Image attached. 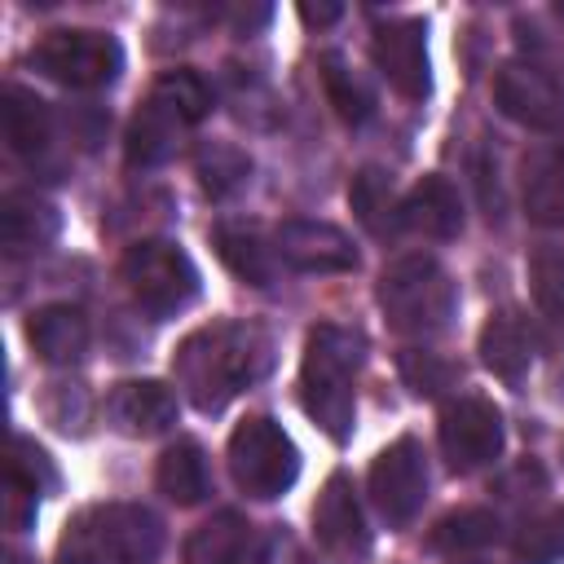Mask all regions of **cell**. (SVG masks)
Wrapping results in <instances>:
<instances>
[{
    "label": "cell",
    "mask_w": 564,
    "mask_h": 564,
    "mask_svg": "<svg viewBox=\"0 0 564 564\" xmlns=\"http://www.w3.org/2000/svg\"><path fill=\"white\" fill-rule=\"evenodd\" d=\"M269 366H273V339L251 322H212L185 335L172 357L176 383L203 414L225 410L238 392L260 383Z\"/></svg>",
    "instance_id": "cell-1"
},
{
    "label": "cell",
    "mask_w": 564,
    "mask_h": 564,
    "mask_svg": "<svg viewBox=\"0 0 564 564\" xmlns=\"http://www.w3.org/2000/svg\"><path fill=\"white\" fill-rule=\"evenodd\" d=\"M366 361V335L339 322H322L308 330L304 339V361H300V401L308 410V419L330 436V441H348L352 432V383L357 370Z\"/></svg>",
    "instance_id": "cell-2"
},
{
    "label": "cell",
    "mask_w": 564,
    "mask_h": 564,
    "mask_svg": "<svg viewBox=\"0 0 564 564\" xmlns=\"http://www.w3.org/2000/svg\"><path fill=\"white\" fill-rule=\"evenodd\" d=\"M163 551V520L141 502L84 507L57 546V564H150Z\"/></svg>",
    "instance_id": "cell-3"
},
{
    "label": "cell",
    "mask_w": 564,
    "mask_h": 564,
    "mask_svg": "<svg viewBox=\"0 0 564 564\" xmlns=\"http://www.w3.org/2000/svg\"><path fill=\"white\" fill-rule=\"evenodd\" d=\"M379 308L397 335L432 339L449 330L458 313V286L436 256L410 251V256H397L379 273Z\"/></svg>",
    "instance_id": "cell-4"
},
{
    "label": "cell",
    "mask_w": 564,
    "mask_h": 564,
    "mask_svg": "<svg viewBox=\"0 0 564 564\" xmlns=\"http://www.w3.org/2000/svg\"><path fill=\"white\" fill-rule=\"evenodd\" d=\"M229 476L247 498H282L300 476V449L269 414H247L229 432Z\"/></svg>",
    "instance_id": "cell-5"
},
{
    "label": "cell",
    "mask_w": 564,
    "mask_h": 564,
    "mask_svg": "<svg viewBox=\"0 0 564 564\" xmlns=\"http://www.w3.org/2000/svg\"><path fill=\"white\" fill-rule=\"evenodd\" d=\"M119 273L132 300L154 317H176L198 300V269L172 238H141L123 251Z\"/></svg>",
    "instance_id": "cell-6"
},
{
    "label": "cell",
    "mask_w": 564,
    "mask_h": 564,
    "mask_svg": "<svg viewBox=\"0 0 564 564\" xmlns=\"http://www.w3.org/2000/svg\"><path fill=\"white\" fill-rule=\"evenodd\" d=\"M31 66L75 93H93L119 79L123 70V48L115 35L106 31H84V26H66V31H48L35 48H31Z\"/></svg>",
    "instance_id": "cell-7"
},
{
    "label": "cell",
    "mask_w": 564,
    "mask_h": 564,
    "mask_svg": "<svg viewBox=\"0 0 564 564\" xmlns=\"http://www.w3.org/2000/svg\"><path fill=\"white\" fill-rule=\"evenodd\" d=\"M436 436H441V454L454 471H480V467L498 463L502 441H507L498 405L476 397V392H463V397L445 401Z\"/></svg>",
    "instance_id": "cell-8"
},
{
    "label": "cell",
    "mask_w": 564,
    "mask_h": 564,
    "mask_svg": "<svg viewBox=\"0 0 564 564\" xmlns=\"http://www.w3.org/2000/svg\"><path fill=\"white\" fill-rule=\"evenodd\" d=\"M366 489H370V502L379 507V516L392 529H405L423 511V498H427V458H423V445L414 436H397L392 445H383L375 454V463H370Z\"/></svg>",
    "instance_id": "cell-9"
},
{
    "label": "cell",
    "mask_w": 564,
    "mask_h": 564,
    "mask_svg": "<svg viewBox=\"0 0 564 564\" xmlns=\"http://www.w3.org/2000/svg\"><path fill=\"white\" fill-rule=\"evenodd\" d=\"M494 106L511 123H520L529 132H555V128H564V93L533 62H502L498 66V75H494Z\"/></svg>",
    "instance_id": "cell-10"
},
{
    "label": "cell",
    "mask_w": 564,
    "mask_h": 564,
    "mask_svg": "<svg viewBox=\"0 0 564 564\" xmlns=\"http://www.w3.org/2000/svg\"><path fill=\"white\" fill-rule=\"evenodd\" d=\"M273 247H278L282 269L291 273H352L357 269L352 238L330 220L291 216L273 229Z\"/></svg>",
    "instance_id": "cell-11"
},
{
    "label": "cell",
    "mask_w": 564,
    "mask_h": 564,
    "mask_svg": "<svg viewBox=\"0 0 564 564\" xmlns=\"http://www.w3.org/2000/svg\"><path fill=\"white\" fill-rule=\"evenodd\" d=\"M370 62L375 70L410 101L427 97L432 88V66H427V22L423 18H397L375 26L370 35Z\"/></svg>",
    "instance_id": "cell-12"
},
{
    "label": "cell",
    "mask_w": 564,
    "mask_h": 564,
    "mask_svg": "<svg viewBox=\"0 0 564 564\" xmlns=\"http://www.w3.org/2000/svg\"><path fill=\"white\" fill-rule=\"evenodd\" d=\"M313 538L317 546L339 560V564H361L370 555V529H366V511L357 502V489L344 471H335L317 502H313Z\"/></svg>",
    "instance_id": "cell-13"
},
{
    "label": "cell",
    "mask_w": 564,
    "mask_h": 564,
    "mask_svg": "<svg viewBox=\"0 0 564 564\" xmlns=\"http://www.w3.org/2000/svg\"><path fill=\"white\" fill-rule=\"evenodd\" d=\"M212 247L225 260V269L238 282H247V286L269 291L278 282V273H282V260H278L273 238H264V229L251 225V220H220L212 229Z\"/></svg>",
    "instance_id": "cell-14"
},
{
    "label": "cell",
    "mask_w": 564,
    "mask_h": 564,
    "mask_svg": "<svg viewBox=\"0 0 564 564\" xmlns=\"http://www.w3.org/2000/svg\"><path fill=\"white\" fill-rule=\"evenodd\" d=\"M110 419L128 436H159L176 423V392L159 379H123L110 388L106 401Z\"/></svg>",
    "instance_id": "cell-15"
},
{
    "label": "cell",
    "mask_w": 564,
    "mask_h": 564,
    "mask_svg": "<svg viewBox=\"0 0 564 564\" xmlns=\"http://www.w3.org/2000/svg\"><path fill=\"white\" fill-rule=\"evenodd\" d=\"M401 229L449 242L463 234V198L445 176H423L401 194Z\"/></svg>",
    "instance_id": "cell-16"
},
{
    "label": "cell",
    "mask_w": 564,
    "mask_h": 564,
    "mask_svg": "<svg viewBox=\"0 0 564 564\" xmlns=\"http://www.w3.org/2000/svg\"><path fill=\"white\" fill-rule=\"evenodd\" d=\"M480 361L507 388H520L529 379V370H533V330L524 326V317L516 308L489 313V322L480 326Z\"/></svg>",
    "instance_id": "cell-17"
},
{
    "label": "cell",
    "mask_w": 564,
    "mask_h": 564,
    "mask_svg": "<svg viewBox=\"0 0 564 564\" xmlns=\"http://www.w3.org/2000/svg\"><path fill=\"white\" fill-rule=\"evenodd\" d=\"M62 229V216L48 198L31 194V189H9L0 198V247L9 256H31L44 251Z\"/></svg>",
    "instance_id": "cell-18"
},
{
    "label": "cell",
    "mask_w": 564,
    "mask_h": 564,
    "mask_svg": "<svg viewBox=\"0 0 564 564\" xmlns=\"http://www.w3.org/2000/svg\"><path fill=\"white\" fill-rule=\"evenodd\" d=\"M520 198H524V216L533 225H546V229L564 225V150L560 145H538L524 154Z\"/></svg>",
    "instance_id": "cell-19"
},
{
    "label": "cell",
    "mask_w": 564,
    "mask_h": 564,
    "mask_svg": "<svg viewBox=\"0 0 564 564\" xmlns=\"http://www.w3.org/2000/svg\"><path fill=\"white\" fill-rule=\"evenodd\" d=\"M88 317L75 304H44L26 317V339L48 366H75L88 352Z\"/></svg>",
    "instance_id": "cell-20"
},
{
    "label": "cell",
    "mask_w": 564,
    "mask_h": 564,
    "mask_svg": "<svg viewBox=\"0 0 564 564\" xmlns=\"http://www.w3.org/2000/svg\"><path fill=\"white\" fill-rule=\"evenodd\" d=\"M0 128L13 154L22 159H40L53 141V110L44 97H35L22 84H4L0 88Z\"/></svg>",
    "instance_id": "cell-21"
},
{
    "label": "cell",
    "mask_w": 564,
    "mask_h": 564,
    "mask_svg": "<svg viewBox=\"0 0 564 564\" xmlns=\"http://www.w3.org/2000/svg\"><path fill=\"white\" fill-rule=\"evenodd\" d=\"M154 485L163 498H172L176 507H198L212 494V471H207V454L198 441L181 436L159 454L154 467Z\"/></svg>",
    "instance_id": "cell-22"
},
{
    "label": "cell",
    "mask_w": 564,
    "mask_h": 564,
    "mask_svg": "<svg viewBox=\"0 0 564 564\" xmlns=\"http://www.w3.org/2000/svg\"><path fill=\"white\" fill-rule=\"evenodd\" d=\"M181 132H185V123H181L163 101L145 97V106H141V110L132 115V123H128L123 154H128L132 167H159V163H167V159L176 154Z\"/></svg>",
    "instance_id": "cell-23"
},
{
    "label": "cell",
    "mask_w": 564,
    "mask_h": 564,
    "mask_svg": "<svg viewBox=\"0 0 564 564\" xmlns=\"http://www.w3.org/2000/svg\"><path fill=\"white\" fill-rule=\"evenodd\" d=\"M348 207L361 220V229L370 238H392L401 234V198L392 185V172L383 167H361L348 185Z\"/></svg>",
    "instance_id": "cell-24"
},
{
    "label": "cell",
    "mask_w": 564,
    "mask_h": 564,
    "mask_svg": "<svg viewBox=\"0 0 564 564\" xmlns=\"http://www.w3.org/2000/svg\"><path fill=\"white\" fill-rule=\"evenodd\" d=\"M251 560V524L238 511H216L185 542V564H247Z\"/></svg>",
    "instance_id": "cell-25"
},
{
    "label": "cell",
    "mask_w": 564,
    "mask_h": 564,
    "mask_svg": "<svg viewBox=\"0 0 564 564\" xmlns=\"http://www.w3.org/2000/svg\"><path fill=\"white\" fill-rule=\"evenodd\" d=\"M194 176H198L207 198L229 203L251 181V154L242 145H234V141H203L194 150Z\"/></svg>",
    "instance_id": "cell-26"
},
{
    "label": "cell",
    "mask_w": 564,
    "mask_h": 564,
    "mask_svg": "<svg viewBox=\"0 0 564 564\" xmlns=\"http://www.w3.org/2000/svg\"><path fill=\"white\" fill-rule=\"evenodd\" d=\"M502 538V516L489 511V507H463V511H449L445 520H436L432 529V546L445 551V555H471V551H485Z\"/></svg>",
    "instance_id": "cell-27"
},
{
    "label": "cell",
    "mask_w": 564,
    "mask_h": 564,
    "mask_svg": "<svg viewBox=\"0 0 564 564\" xmlns=\"http://www.w3.org/2000/svg\"><path fill=\"white\" fill-rule=\"evenodd\" d=\"M322 84H326V97H330V106H335V115L344 119V123H352V128H361V123H370L375 119V88L366 84V75H357L339 53H326L322 57Z\"/></svg>",
    "instance_id": "cell-28"
},
{
    "label": "cell",
    "mask_w": 564,
    "mask_h": 564,
    "mask_svg": "<svg viewBox=\"0 0 564 564\" xmlns=\"http://www.w3.org/2000/svg\"><path fill=\"white\" fill-rule=\"evenodd\" d=\"M150 97H154V101H163V106H167L185 128H194V123H203V119L212 115V84H207L198 70H189V66L163 70V75L154 79Z\"/></svg>",
    "instance_id": "cell-29"
},
{
    "label": "cell",
    "mask_w": 564,
    "mask_h": 564,
    "mask_svg": "<svg viewBox=\"0 0 564 564\" xmlns=\"http://www.w3.org/2000/svg\"><path fill=\"white\" fill-rule=\"evenodd\" d=\"M529 282H533V304L551 326H564V247L542 242L529 256Z\"/></svg>",
    "instance_id": "cell-30"
},
{
    "label": "cell",
    "mask_w": 564,
    "mask_h": 564,
    "mask_svg": "<svg viewBox=\"0 0 564 564\" xmlns=\"http://www.w3.org/2000/svg\"><path fill=\"white\" fill-rule=\"evenodd\" d=\"M397 370H401V379H405V388H410L414 397H441L445 388L458 383V366L445 361V357L432 352V348H401Z\"/></svg>",
    "instance_id": "cell-31"
},
{
    "label": "cell",
    "mask_w": 564,
    "mask_h": 564,
    "mask_svg": "<svg viewBox=\"0 0 564 564\" xmlns=\"http://www.w3.org/2000/svg\"><path fill=\"white\" fill-rule=\"evenodd\" d=\"M516 555L524 564H555L564 555V511H551L542 520H529L520 533H516Z\"/></svg>",
    "instance_id": "cell-32"
},
{
    "label": "cell",
    "mask_w": 564,
    "mask_h": 564,
    "mask_svg": "<svg viewBox=\"0 0 564 564\" xmlns=\"http://www.w3.org/2000/svg\"><path fill=\"white\" fill-rule=\"evenodd\" d=\"M9 485H18V489H26V494H44V489H53L57 485V471H53V463H48V454L35 445V441H26V436H13V458H9Z\"/></svg>",
    "instance_id": "cell-33"
},
{
    "label": "cell",
    "mask_w": 564,
    "mask_h": 564,
    "mask_svg": "<svg viewBox=\"0 0 564 564\" xmlns=\"http://www.w3.org/2000/svg\"><path fill=\"white\" fill-rule=\"evenodd\" d=\"M494 494H498L502 502H533V498L546 494V471H542L533 458H524V463L507 467V471L494 480Z\"/></svg>",
    "instance_id": "cell-34"
},
{
    "label": "cell",
    "mask_w": 564,
    "mask_h": 564,
    "mask_svg": "<svg viewBox=\"0 0 564 564\" xmlns=\"http://www.w3.org/2000/svg\"><path fill=\"white\" fill-rule=\"evenodd\" d=\"M476 189H480V207L489 220L502 216V194H498V163L489 159H476Z\"/></svg>",
    "instance_id": "cell-35"
},
{
    "label": "cell",
    "mask_w": 564,
    "mask_h": 564,
    "mask_svg": "<svg viewBox=\"0 0 564 564\" xmlns=\"http://www.w3.org/2000/svg\"><path fill=\"white\" fill-rule=\"evenodd\" d=\"M339 13H344V4H300V18L308 26H330V22H339Z\"/></svg>",
    "instance_id": "cell-36"
},
{
    "label": "cell",
    "mask_w": 564,
    "mask_h": 564,
    "mask_svg": "<svg viewBox=\"0 0 564 564\" xmlns=\"http://www.w3.org/2000/svg\"><path fill=\"white\" fill-rule=\"evenodd\" d=\"M555 18H564V0H555Z\"/></svg>",
    "instance_id": "cell-37"
},
{
    "label": "cell",
    "mask_w": 564,
    "mask_h": 564,
    "mask_svg": "<svg viewBox=\"0 0 564 564\" xmlns=\"http://www.w3.org/2000/svg\"><path fill=\"white\" fill-rule=\"evenodd\" d=\"M458 564H489V560H458Z\"/></svg>",
    "instance_id": "cell-38"
}]
</instances>
